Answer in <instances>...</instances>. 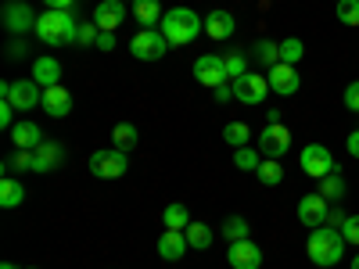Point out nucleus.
I'll return each instance as SVG.
<instances>
[{
  "label": "nucleus",
  "instance_id": "obj_35",
  "mask_svg": "<svg viewBox=\"0 0 359 269\" xmlns=\"http://www.w3.org/2000/svg\"><path fill=\"white\" fill-rule=\"evenodd\" d=\"M259 155H262V151H252V147H237V151H233V165L241 169V172H255V169L262 165Z\"/></svg>",
  "mask_w": 359,
  "mask_h": 269
},
{
  "label": "nucleus",
  "instance_id": "obj_19",
  "mask_svg": "<svg viewBox=\"0 0 359 269\" xmlns=\"http://www.w3.org/2000/svg\"><path fill=\"white\" fill-rule=\"evenodd\" d=\"M8 133H11L15 147H25V151H36V147L43 144V130L36 123H29V118H25V123H15Z\"/></svg>",
  "mask_w": 359,
  "mask_h": 269
},
{
  "label": "nucleus",
  "instance_id": "obj_39",
  "mask_svg": "<svg viewBox=\"0 0 359 269\" xmlns=\"http://www.w3.org/2000/svg\"><path fill=\"white\" fill-rule=\"evenodd\" d=\"M25 54H29V47H25V36H15V40L8 43V62H22Z\"/></svg>",
  "mask_w": 359,
  "mask_h": 269
},
{
  "label": "nucleus",
  "instance_id": "obj_20",
  "mask_svg": "<svg viewBox=\"0 0 359 269\" xmlns=\"http://www.w3.org/2000/svg\"><path fill=\"white\" fill-rule=\"evenodd\" d=\"M133 18L140 22V29H158L162 25V0H133Z\"/></svg>",
  "mask_w": 359,
  "mask_h": 269
},
{
  "label": "nucleus",
  "instance_id": "obj_6",
  "mask_svg": "<svg viewBox=\"0 0 359 269\" xmlns=\"http://www.w3.org/2000/svg\"><path fill=\"white\" fill-rule=\"evenodd\" d=\"M130 50L137 62H158V57H165L169 50V40L158 33V29H140V33L130 40Z\"/></svg>",
  "mask_w": 359,
  "mask_h": 269
},
{
  "label": "nucleus",
  "instance_id": "obj_8",
  "mask_svg": "<svg viewBox=\"0 0 359 269\" xmlns=\"http://www.w3.org/2000/svg\"><path fill=\"white\" fill-rule=\"evenodd\" d=\"M0 18H4V29H8L11 36H25L29 29H36V18L40 15H33V8H29L25 0H8Z\"/></svg>",
  "mask_w": 359,
  "mask_h": 269
},
{
  "label": "nucleus",
  "instance_id": "obj_3",
  "mask_svg": "<svg viewBox=\"0 0 359 269\" xmlns=\"http://www.w3.org/2000/svg\"><path fill=\"white\" fill-rule=\"evenodd\" d=\"M158 33L169 40V47H187V43H194L198 33H205V18H198L191 8H172V11H165Z\"/></svg>",
  "mask_w": 359,
  "mask_h": 269
},
{
  "label": "nucleus",
  "instance_id": "obj_24",
  "mask_svg": "<svg viewBox=\"0 0 359 269\" xmlns=\"http://www.w3.org/2000/svg\"><path fill=\"white\" fill-rule=\"evenodd\" d=\"M252 62H259V65H266V69L280 65V43H273V40L252 43Z\"/></svg>",
  "mask_w": 359,
  "mask_h": 269
},
{
  "label": "nucleus",
  "instance_id": "obj_37",
  "mask_svg": "<svg viewBox=\"0 0 359 269\" xmlns=\"http://www.w3.org/2000/svg\"><path fill=\"white\" fill-rule=\"evenodd\" d=\"M97 36H101L97 22H83L79 25V47H97Z\"/></svg>",
  "mask_w": 359,
  "mask_h": 269
},
{
  "label": "nucleus",
  "instance_id": "obj_32",
  "mask_svg": "<svg viewBox=\"0 0 359 269\" xmlns=\"http://www.w3.org/2000/svg\"><path fill=\"white\" fill-rule=\"evenodd\" d=\"M252 237V223L248 219H241V216H230L226 223H223V241H248Z\"/></svg>",
  "mask_w": 359,
  "mask_h": 269
},
{
  "label": "nucleus",
  "instance_id": "obj_25",
  "mask_svg": "<svg viewBox=\"0 0 359 269\" xmlns=\"http://www.w3.org/2000/svg\"><path fill=\"white\" fill-rule=\"evenodd\" d=\"M33 162H36V155L33 151H25V147H15V155H8L4 158V176H15V172H33Z\"/></svg>",
  "mask_w": 359,
  "mask_h": 269
},
{
  "label": "nucleus",
  "instance_id": "obj_34",
  "mask_svg": "<svg viewBox=\"0 0 359 269\" xmlns=\"http://www.w3.org/2000/svg\"><path fill=\"white\" fill-rule=\"evenodd\" d=\"M302 57H306V43L298 40V36L280 40V62H284V65H298Z\"/></svg>",
  "mask_w": 359,
  "mask_h": 269
},
{
  "label": "nucleus",
  "instance_id": "obj_42",
  "mask_svg": "<svg viewBox=\"0 0 359 269\" xmlns=\"http://www.w3.org/2000/svg\"><path fill=\"white\" fill-rule=\"evenodd\" d=\"M348 216L341 212V208H331V212H327V223L323 226H334V230H341V223H345Z\"/></svg>",
  "mask_w": 359,
  "mask_h": 269
},
{
  "label": "nucleus",
  "instance_id": "obj_18",
  "mask_svg": "<svg viewBox=\"0 0 359 269\" xmlns=\"http://www.w3.org/2000/svg\"><path fill=\"white\" fill-rule=\"evenodd\" d=\"M33 155H36L33 172H54V169H62V162H65V147L54 144V140H43Z\"/></svg>",
  "mask_w": 359,
  "mask_h": 269
},
{
  "label": "nucleus",
  "instance_id": "obj_4",
  "mask_svg": "<svg viewBox=\"0 0 359 269\" xmlns=\"http://www.w3.org/2000/svg\"><path fill=\"white\" fill-rule=\"evenodd\" d=\"M86 169L94 172L97 179H118V176H126L130 158H126V151H118V147H104V151H94V155H90Z\"/></svg>",
  "mask_w": 359,
  "mask_h": 269
},
{
  "label": "nucleus",
  "instance_id": "obj_5",
  "mask_svg": "<svg viewBox=\"0 0 359 269\" xmlns=\"http://www.w3.org/2000/svg\"><path fill=\"white\" fill-rule=\"evenodd\" d=\"M8 104H15V111H29V108H40L43 104V86L36 79H22V83H4L0 86Z\"/></svg>",
  "mask_w": 359,
  "mask_h": 269
},
{
  "label": "nucleus",
  "instance_id": "obj_15",
  "mask_svg": "<svg viewBox=\"0 0 359 269\" xmlns=\"http://www.w3.org/2000/svg\"><path fill=\"white\" fill-rule=\"evenodd\" d=\"M94 22H97L101 33H115V29L126 22V4L123 0H101L94 8Z\"/></svg>",
  "mask_w": 359,
  "mask_h": 269
},
{
  "label": "nucleus",
  "instance_id": "obj_23",
  "mask_svg": "<svg viewBox=\"0 0 359 269\" xmlns=\"http://www.w3.org/2000/svg\"><path fill=\"white\" fill-rule=\"evenodd\" d=\"M22 201H25L22 179H15V176H4V179H0V208H18Z\"/></svg>",
  "mask_w": 359,
  "mask_h": 269
},
{
  "label": "nucleus",
  "instance_id": "obj_11",
  "mask_svg": "<svg viewBox=\"0 0 359 269\" xmlns=\"http://www.w3.org/2000/svg\"><path fill=\"white\" fill-rule=\"evenodd\" d=\"M338 165H334V158H331V151H327L323 144H309L306 151H302V172L306 176H313V179H323L327 172H334Z\"/></svg>",
  "mask_w": 359,
  "mask_h": 269
},
{
  "label": "nucleus",
  "instance_id": "obj_45",
  "mask_svg": "<svg viewBox=\"0 0 359 269\" xmlns=\"http://www.w3.org/2000/svg\"><path fill=\"white\" fill-rule=\"evenodd\" d=\"M345 147H348V155H352V158H359V130H352V133H348Z\"/></svg>",
  "mask_w": 359,
  "mask_h": 269
},
{
  "label": "nucleus",
  "instance_id": "obj_31",
  "mask_svg": "<svg viewBox=\"0 0 359 269\" xmlns=\"http://www.w3.org/2000/svg\"><path fill=\"white\" fill-rule=\"evenodd\" d=\"M223 65H226V76H230V79H241V76L248 72V50H241V47L226 50V54H223Z\"/></svg>",
  "mask_w": 359,
  "mask_h": 269
},
{
  "label": "nucleus",
  "instance_id": "obj_16",
  "mask_svg": "<svg viewBox=\"0 0 359 269\" xmlns=\"http://www.w3.org/2000/svg\"><path fill=\"white\" fill-rule=\"evenodd\" d=\"M50 118H65L69 111H72V94H69V90L62 86V83H57V86H47L43 90V104H40Z\"/></svg>",
  "mask_w": 359,
  "mask_h": 269
},
{
  "label": "nucleus",
  "instance_id": "obj_38",
  "mask_svg": "<svg viewBox=\"0 0 359 269\" xmlns=\"http://www.w3.org/2000/svg\"><path fill=\"white\" fill-rule=\"evenodd\" d=\"M341 237H345L348 244H355V248H359V216H348V219L341 223Z\"/></svg>",
  "mask_w": 359,
  "mask_h": 269
},
{
  "label": "nucleus",
  "instance_id": "obj_28",
  "mask_svg": "<svg viewBox=\"0 0 359 269\" xmlns=\"http://www.w3.org/2000/svg\"><path fill=\"white\" fill-rule=\"evenodd\" d=\"M255 176H259L262 187H280V184H284V165H280V158H266V162L255 169Z\"/></svg>",
  "mask_w": 359,
  "mask_h": 269
},
{
  "label": "nucleus",
  "instance_id": "obj_49",
  "mask_svg": "<svg viewBox=\"0 0 359 269\" xmlns=\"http://www.w3.org/2000/svg\"><path fill=\"white\" fill-rule=\"evenodd\" d=\"M0 269H15V265H11V262H0Z\"/></svg>",
  "mask_w": 359,
  "mask_h": 269
},
{
  "label": "nucleus",
  "instance_id": "obj_30",
  "mask_svg": "<svg viewBox=\"0 0 359 269\" xmlns=\"http://www.w3.org/2000/svg\"><path fill=\"white\" fill-rule=\"evenodd\" d=\"M316 194H323L327 201H341V198H345V179H341V172H338V169H334V172H327V176L320 179Z\"/></svg>",
  "mask_w": 359,
  "mask_h": 269
},
{
  "label": "nucleus",
  "instance_id": "obj_36",
  "mask_svg": "<svg viewBox=\"0 0 359 269\" xmlns=\"http://www.w3.org/2000/svg\"><path fill=\"white\" fill-rule=\"evenodd\" d=\"M338 22L359 25V0H338Z\"/></svg>",
  "mask_w": 359,
  "mask_h": 269
},
{
  "label": "nucleus",
  "instance_id": "obj_26",
  "mask_svg": "<svg viewBox=\"0 0 359 269\" xmlns=\"http://www.w3.org/2000/svg\"><path fill=\"white\" fill-rule=\"evenodd\" d=\"M184 233H187V244H191L194 251L212 248V241H216V233H212V226H208V223H191Z\"/></svg>",
  "mask_w": 359,
  "mask_h": 269
},
{
  "label": "nucleus",
  "instance_id": "obj_14",
  "mask_svg": "<svg viewBox=\"0 0 359 269\" xmlns=\"http://www.w3.org/2000/svg\"><path fill=\"white\" fill-rule=\"evenodd\" d=\"M226 262H230V269H259L262 251H259V244H252V237L248 241H233L226 251Z\"/></svg>",
  "mask_w": 359,
  "mask_h": 269
},
{
  "label": "nucleus",
  "instance_id": "obj_50",
  "mask_svg": "<svg viewBox=\"0 0 359 269\" xmlns=\"http://www.w3.org/2000/svg\"><path fill=\"white\" fill-rule=\"evenodd\" d=\"M29 269H33V265H29Z\"/></svg>",
  "mask_w": 359,
  "mask_h": 269
},
{
  "label": "nucleus",
  "instance_id": "obj_21",
  "mask_svg": "<svg viewBox=\"0 0 359 269\" xmlns=\"http://www.w3.org/2000/svg\"><path fill=\"white\" fill-rule=\"evenodd\" d=\"M33 79L47 90V86H57V79H62V62L57 57H50V54H43V57H36L33 62Z\"/></svg>",
  "mask_w": 359,
  "mask_h": 269
},
{
  "label": "nucleus",
  "instance_id": "obj_22",
  "mask_svg": "<svg viewBox=\"0 0 359 269\" xmlns=\"http://www.w3.org/2000/svg\"><path fill=\"white\" fill-rule=\"evenodd\" d=\"M233 29H237V22H233L230 11H212V15L205 18V33L212 36V40H230Z\"/></svg>",
  "mask_w": 359,
  "mask_h": 269
},
{
  "label": "nucleus",
  "instance_id": "obj_44",
  "mask_svg": "<svg viewBox=\"0 0 359 269\" xmlns=\"http://www.w3.org/2000/svg\"><path fill=\"white\" fill-rule=\"evenodd\" d=\"M97 50H104V54L115 50V33H101V36H97Z\"/></svg>",
  "mask_w": 359,
  "mask_h": 269
},
{
  "label": "nucleus",
  "instance_id": "obj_2",
  "mask_svg": "<svg viewBox=\"0 0 359 269\" xmlns=\"http://www.w3.org/2000/svg\"><path fill=\"white\" fill-rule=\"evenodd\" d=\"M345 244H348V241L341 237V230H334V226H316V230H309L306 251H309V262H313V265L327 269V265H338V262H341Z\"/></svg>",
  "mask_w": 359,
  "mask_h": 269
},
{
  "label": "nucleus",
  "instance_id": "obj_1",
  "mask_svg": "<svg viewBox=\"0 0 359 269\" xmlns=\"http://www.w3.org/2000/svg\"><path fill=\"white\" fill-rule=\"evenodd\" d=\"M79 25L83 22L76 18V11H43L36 18L33 33L47 47H72V43H79Z\"/></svg>",
  "mask_w": 359,
  "mask_h": 269
},
{
  "label": "nucleus",
  "instance_id": "obj_12",
  "mask_svg": "<svg viewBox=\"0 0 359 269\" xmlns=\"http://www.w3.org/2000/svg\"><path fill=\"white\" fill-rule=\"evenodd\" d=\"M327 212H331V201H327L323 194H306L302 201H298V223H306L309 230L323 226Z\"/></svg>",
  "mask_w": 359,
  "mask_h": 269
},
{
  "label": "nucleus",
  "instance_id": "obj_9",
  "mask_svg": "<svg viewBox=\"0 0 359 269\" xmlns=\"http://www.w3.org/2000/svg\"><path fill=\"white\" fill-rule=\"evenodd\" d=\"M194 79L201 86H223L230 76H226V65H223V54H201L198 62H194Z\"/></svg>",
  "mask_w": 359,
  "mask_h": 269
},
{
  "label": "nucleus",
  "instance_id": "obj_10",
  "mask_svg": "<svg viewBox=\"0 0 359 269\" xmlns=\"http://www.w3.org/2000/svg\"><path fill=\"white\" fill-rule=\"evenodd\" d=\"M259 151H262L266 158H284V155L291 151V133H287V126H284V123L266 126V130L259 133Z\"/></svg>",
  "mask_w": 359,
  "mask_h": 269
},
{
  "label": "nucleus",
  "instance_id": "obj_41",
  "mask_svg": "<svg viewBox=\"0 0 359 269\" xmlns=\"http://www.w3.org/2000/svg\"><path fill=\"white\" fill-rule=\"evenodd\" d=\"M15 126V104H0V130H11Z\"/></svg>",
  "mask_w": 359,
  "mask_h": 269
},
{
  "label": "nucleus",
  "instance_id": "obj_17",
  "mask_svg": "<svg viewBox=\"0 0 359 269\" xmlns=\"http://www.w3.org/2000/svg\"><path fill=\"white\" fill-rule=\"evenodd\" d=\"M191 251V244H187V233L184 230H165L162 237H158V255L165 258V262H180Z\"/></svg>",
  "mask_w": 359,
  "mask_h": 269
},
{
  "label": "nucleus",
  "instance_id": "obj_48",
  "mask_svg": "<svg viewBox=\"0 0 359 269\" xmlns=\"http://www.w3.org/2000/svg\"><path fill=\"white\" fill-rule=\"evenodd\" d=\"M348 265H352V269H359V251L352 255V262H348Z\"/></svg>",
  "mask_w": 359,
  "mask_h": 269
},
{
  "label": "nucleus",
  "instance_id": "obj_43",
  "mask_svg": "<svg viewBox=\"0 0 359 269\" xmlns=\"http://www.w3.org/2000/svg\"><path fill=\"white\" fill-rule=\"evenodd\" d=\"M47 11H72L76 8V0H43Z\"/></svg>",
  "mask_w": 359,
  "mask_h": 269
},
{
  "label": "nucleus",
  "instance_id": "obj_40",
  "mask_svg": "<svg viewBox=\"0 0 359 269\" xmlns=\"http://www.w3.org/2000/svg\"><path fill=\"white\" fill-rule=\"evenodd\" d=\"M345 108H348V111H355V115H359V79H355V83H348V86H345Z\"/></svg>",
  "mask_w": 359,
  "mask_h": 269
},
{
  "label": "nucleus",
  "instance_id": "obj_46",
  "mask_svg": "<svg viewBox=\"0 0 359 269\" xmlns=\"http://www.w3.org/2000/svg\"><path fill=\"white\" fill-rule=\"evenodd\" d=\"M212 94H216V101H219V104H226V101L233 97V86H226V83H223V86H216V90H212Z\"/></svg>",
  "mask_w": 359,
  "mask_h": 269
},
{
  "label": "nucleus",
  "instance_id": "obj_33",
  "mask_svg": "<svg viewBox=\"0 0 359 269\" xmlns=\"http://www.w3.org/2000/svg\"><path fill=\"white\" fill-rule=\"evenodd\" d=\"M248 140H252V130L245 123H226L223 126V144H230L233 151L237 147H248Z\"/></svg>",
  "mask_w": 359,
  "mask_h": 269
},
{
  "label": "nucleus",
  "instance_id": "obj_29",
  "mask_svg": "<svg viewBox=\"0 0 359 269\" xmlns=\"http://www.w3.org/2000/svg\"><path fill=\"white\" fill-rule=\"evenodd\" d=\"M137 140H140V133H137L133 123H118V126L111 130V147H118V151H133Z\"/></svg>",
  "mask_w": 359,
  "mask_h": 269
},
{
  "label": "nucleus",
  "instance_id": "obj_13",
  "mask_svg": "<svg viewBox=\"0 0 359 269\" xmlns=\"http://www.w3.org/2000/svg\"><path fill=\"white\" fill-rule=\"evenodd\" d=\"M266 79H269V90H273V94H280V97L298 94V86H302V76H298V69H294V65H284V62L269 69Z\"/></svg>",
  "mask_w": 359,
  "mask_h": 269
},
{
  "label": "nucleus",
  "instance_id": "obj_47",
  "mask_svg": "<svg viewBox=\"0 0 359 269\" xmlns=\"http://www.w3.org/2000/svg\"><path fill=\"white\" fill-rule=\"evenodd\" d=\"M277 123H280V111L269 108V111H266V126H277Z\"/></svg>",
  "mask_w": 359,
  "mask_h": 269
},
{
  "label": "nucleus",
  "instance_id": "obj_7",
  "mask_svg": "<svg viewBox=\"0 0 359 269\" xmlns=\"http://www.w3.org/2000/svg\"><path fill=\"white\" fill-rule=\"evenodd\" d=\"M230 86H233V101L241 104H262L269 94V79L259 72H245L241 79H230Z\"/></svg>",
  "mask_w": 359,
  "mask_h": 269
},
{
  "label": "nucleus",
  "instance_id": "obj_27",
  "mask_svg": "<svg viewBox=\"0 0 359 269\" xmlns=\"http://www.w3.org/2000/svg\"><path fill=\"white\" fill-rule=\"evenodd\" d=\"M162 223H165V230H187L194 219H191V212H187V205H180V201H172V205H165V212H162Z\"/></svg>",
  "mask_w": 359,
  "mask_h": 269
}]
</instances>
